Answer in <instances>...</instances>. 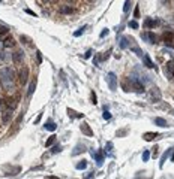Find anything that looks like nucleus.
Wrapping results in <instances>:
<instances>
[{
  "instance_id": "f257e3e1",
  "label": "nucleus",
  "mask_w": 174,
  "mask_h": 179,
  "mask_svg": "<svg viewBox=\"0 0 174 179\" xmlns=\"http://www.w3.org/2000/svg\"><path fill=\"white\" fill-rule=\"evenodd\" d=\"M0 85L3 90H11L15 85V72L12 67H5L0 69Z\"/></svg>"
},
{
  "instance_id": "f03ea898",
  "label": "nucleus",
  "mask_w": 174,
  "mask_h": 179,
  "mask_svg": "<svg viewBox=\"0 0 174 179\" xmlns=\"http://www.w3.org/2000/svg\"><path fill=\"white\" fill-rule=\"evenodd\" d=\"M29 75H30V70L27 66H21L20 72H18V82L20 85H26L27 81H29Z\"/></svg>"
},
{
  "instance_id": "7ed1b4c3",
  "label": "nucleus",
  "mask_w": 174,
  "mask_h": 179,
  "mask_svg": "<svg viewBox=\"0 0 174 179\" xmlns=\"http://www.w3.org/2000/svg\"><path fill=\"white\" fill-rule=\"evenodd\" d=\"M129 79V84H130V91H137V93H144V85L141 84V81L137 79V78L130 76L128 78Z\"/></svg>"
},
{
  "instance_id": "20e7f679",
  "label": "nucleus",
  "mask_w": 174,
  "mask_h": 179,
  "mask_svg": "<svg viewBox=\"0 0 174 179\" xmlns=\"http://www.w3.org/2000/svg\"><path fill=\"white\" fill-rule=\"evenodd\" d=\"M164 73L168 79H173L174 78V60H170L168 63H165L164 66Z\"/></svg>"
},
{
  "instance_id": "39448f33",
  "label": "nucleus",
  "mask_w": 174,
  "mask_h": 179,
  "mask_svg": "<svg viewBox=\"0 0 174 179\" xmlns=\"http://www.w3.org/2000/svg\"><path fill=\"white\" fill-rule=\"evenodd\" d=\"M107 84H108L111 91H116V90H117V76L114 75L113 72H110V73L107 75Z\"/></svg>"
},
{
  "instance_id": "423d86ee",
  "label": "nucleus",
  "mask_w": 174,
  "mask_h": 179,
  "mask_svg": "<svg viewBox=\"0 0 174 179\" xmlns=\"http://www.w3.org/2000/svg\"><path fill=\"white\" fill-rule=\"evenodd\" d=\"M59 12H60L62 15H72V14H75V8L68 5V3H65V5H62L60 8H59Z\"/></svg>"
},
{
  "instance_id": "0eeeda50",
  "label": "nucleus",
  "mask_w": 174,
  "mask_h": 179,
  "mask_svg": "<svg viewBox=\"0 0 174 179\" xmlns=\"http://www.w3.org/2000/svg\"><path fill=\"white\" fill-rule=\"evenodd\" d=\"M21 121H23V113L21 115H18V118L14 121V124H12V128L8 131V136H12V134H15L18 131V128H20V124H21Z\"/></svg>"
},
{
  "instance_id": "6e6552de",
  "label": "nucleus",
  "mask_w": 174,
  "mask_h": 179,
  "mask_svg": "<svg viewBox=\"0 0 174 179\" xmlns=\"http://www.w3.org/2000/svg\"><path fill=\"white\" fill-rule=\"evenodd\" d=\"M23 60H24V52L21 51V49L14 51V54H12V61H14L15 64H21Z\"/></svg>"
},
{
  "instance_id": "1a4fd4ad",
  "label": "nucleus",
  "mask_w": 174,
  "mask_h": 179,
  "mask_svg": "<svg viewBox=\"0 0 174 179\" xmlns=\"http://www.w3.org/2000/svg\"><path fill=\"white\" fill-rule=\"evenodd\" d=\"M143 39H144V40H147L149 43H158L156 34L152 33V32H146V33H143Z\"/></svg>"
},
{
  "instance_id": "9d476101",
  "label": "nucleus",
  "mask_w": 174,
  "mask_h": 179,
  "mask_svg": "<svg viewBox=\"0 0 174 179\" xmlns=\"http://www.w3.org/2000/svg\"><path fill=\"white\" fill-rule=\"evenodd\" d=\"M150 99H152V102H159L161 100V91H159L158 87H153L150 90Z\"/></svg>"
},
{
  "instance_id": "9b49d317",
  "label": "nucleus",
  "mask_w": 174,
  "mask_h": 179,
  "mask_svg": "<svg viewBox=\"0 0 174 179\" xmlns=\"http://www.w3.org/2000/svg\"><path fill=\"white\" fill-rule=\"evenodd\" d=\"M90 154H92V157L95 158L96 163H98L99 166L104 163V154L101 152V151H93V149H92V151H90Z\"/></svg>"
},
{
  "instance_id": "f8f14e48",
  "label": "nucleus",
  "mask_w": 174,
  "mask_h": 179,
  "mask_svg": "<svg viewBox=\"0 0 174 179\" xmlns=\"http://www.w3.org/2000/svg\"><path fill=\"white\" fill-rule=\"evenodd\" d=\"M130 42H134V39H132V37L123 36L122 39H120V42H119V45H120V48H122V49H126V48H129Z\"/></svg>"
},
{
  "instance_id": "ddd939ff",
  "label": "nucleus",
  "mask_w": 174,
  "mask_h": 179,
  "mask_svg": "<svg viewBox=\"0 0 174 179\" xmlns=\"http://www.w3.org/2000/svg\"><path fill=\"white\" fill-rule=\"evenodd\" d=\"M80 128H81V133H84L86 136H93V130L90 128V126L87 122H81Z\"/></svg>"
},
{
  "instance_id": "4468645a",
  "label": "nucleus",
  "mask_w": 174,
  "mask_h": 179,
  "mask_svg": "<svg viewBox=\"0 0 174 179\" xmlns=\"http://www.w3.org/2000/svg\"><path fill=\"white\" fill-rule=\"evenodd\" d=\"M6 106H8V109L14 111V109L18 106L17 99H14V97H9V99H6Z\"/></svg>"
},
{
  "instance_id": "2eb2a0df",
  "label": "nucleus",
  "mask_w": 174,
  "mask_h": 179,
  "mask_svg": "<svg viewBox=\"0 0 174 179\" xmlns=\"http://www.w3.org/2000/svg\"><path fill=\"white\" fill-rule=\"evenodd\" d=\"M3 46L5 48H14L15 46V39L12 36H8L5 40H3Z\"/></svg>"
},
{
  "instance_id": "dca6fc26",
  "label": "nucleus",
  "mask_w": 174,
  "mask_h": 179,
  "mask_svg": "<svg viewBox=\"0 0 174 179\" xmlns=\"http://www.w3.org/2000/svg\"><path fill=\"white\" fill-rule=\"evenodd\" d=\"M11 119H12V111H11V109H6V111H3V115H2V121H3L5 124H8Z\"/></svg>"
},
{
  "instance_id": "f3484780",
  "label": "nucleus",
  "mask_w": 174,
  "mask_h": 179,
  "mask_svg": "<svg viewBox=\"0 0 174 179\" xmlns=\"http://www.w3.org/2000/svg\"><path fill=\"white\" fill-rule=\"evenodd\" d=\"M36 84H38V79H36V78H33V81L30 82V85H29V90H27V96H29V97H32V94L35 93Z\"/></svg>"
},
{
  "instance_id": "a211bd4d",
  "label": "nucleus",
  "mask_w": 174,
  "mask_h": 179,
  "mask_svg": "<svg viewBox=\"0 0 174 179\" xmlns=\"http://www.w3.org/2000/svg\"><path fill=\"white\" fill-rule=\"evenodd\" d=\"M20 172H21V167H20V166H15V167H12L11 170L6 172L5 176H15V175H18Z\"/></svg>"
},
{
  "instance_id": "6ab92c4d",
  "label": "nucleus",
  "mask_w": 174,
  "mask_h": 179,
  "mask_svg": "<svg viewBox=\"0 0 174 179\" xmlns=\"http://www.w3.org/2000/svg\"><path fill=\"white\" fill-rule=\"evenodd\" d=\"M68 115H69L71 118H83L84 115L83 113H80V112H77V111H74V109H71V108H68Z\"/></svg>"
},
{
  "instance_id": "aec40b11",
  "label": "nucleus",
  "mask_w": 174,
  "mask_h": 179,
  "mask_svg": "<svg viewBox=\"0 0 174 179\" xmlns=\"http://www.w3.org/2000/svg\"><path fill=\"white\" fill-rule=\"evenodd\" d=\"M143 60H144V66L147 69H153V61L150 60V57H149L147 54H144L143 55Z\"/></svg>"
},
{
  "instance_id": "412c9836",
  "label": "nucleus",
  "mask_w": 174,
  "mask_h": 179,
  "mask_svg": "<svg viewBox=\"0 0 174 179\" xmlns=\"http://www.w3.org/2000/svg\"><path fill=\"white\" fill-rule=\"evenodd\" d=\"M56 128H57V124L54 121H51V119L45 124V130H48V131H56Z\"/></svg>"
},
{
  "instance_id": "4be33fe9",
  "label": "nucleus",
  "mask_w": 174,
  "mask_h": 179,
  "mask_svg": "<svg viewBox=\"0 0 174 179\" xmlns=\"http://www.w3.org/2000/svg\"><path fill=\"white\" fill-rule=\"evenodd\" d=\"M0 60L2 61H9V60H12V54H9L8 51H2L0 52Z\"/></svg>"
},
{
  "instance_id": "5701e85b",
  "label": "nucleus",
  "mask_w": 174,
  "mask_h": 179,
  "mask_svg": "<svg viewBox=\"0 0 174 179\" xmlns=\"http://www.w3.org/2000/svg\"><path fill=\"white\" fill-rule=\"evenodd\" d=\"M84 151H86V146L83 145V143H81V145H77L74 148V151H72V155H78L80 152H84Z\"/></svg>"
},
{
  "instance_id": "b1692460",
  "label": "nucleus",
  "mask_w": 174,
  "mask_h": 179,
  "mask_svg": "<svg viewBox=\"0 0 174 179\" xmlns=\"http://www.w3.org/2000/svg\"><path fill=\"white\" fill-rule=\"evenodd\" d=\"M122 88H123V91H126V93L130 91V84H129V79H128V78L122 81Z\"/></svg>"
},
{
  "instance_id": "393cba45",
  "label": "nucleus",
  "mask_w": 174,
  "mask_h": 179,
  "mask_svg": "<svg viewBox=\"0 0 174 179\" xmlns=\"http://www.w3.org/2000/svg\"><path fill=\"white\" fill-rule=\"evenodd\" d=\"M144 140H147V142H150V140H153V139H156L158 137V133H144Z\"/></svg>"
},
{
  "instance_id": "a878e982",
  "label": "nucleus",
  "mask_w": 174,
  "mask_h": 179,
  "mask_svg": "<svg viewBox=\"0 0 174 179\" xmlns=\"http://www.w3.org/2000/svg\"><path fill=\"white\" fill-rule=\"evenodd\" d=\"M156 24H158L156 21H153V19H150V18H147V19L144 21V27H146V28H152V27H155Z\"/></svg>"
},
{
  "instance_id": "bb28decb",
  "label": "nucleus",
  "mask_w": 174,
  "mask_h": 179,
  "mask_svg": "<svg viewBox=\"0 0 174 179\" xmlns=\"http://www.w3.org/2000/svg\"><path fill=\"white\" fill-rule=\"evenodd\" d=\"M155 124H156V126H159V127H167V121L164 118H159V117H158V118H155Z\"/></svg>"
},
{
  "instance_id": "cd10ccee",
  "label": "nucleus",
  "mask_w": 174,
  "mask_h": 179,
  "mask_svg": "<svg viewBox=\"0 0 174 179\" xmlns=\"http://www.w3.org/2000/svg\"><path fill=\"white\" fill-rule=\"evenodd\" d=\"M56 139H57V137L54 136V134H53V136H50L48 139H47V142H45V146H47V148H48V146H51L53 143L56 142Z\"/></svg>"
},
{
  "instance_id": "c85d7f7f",
  "label": "nucleus",
  "mask_w": 174,
  "mask_h": 179,
  "mask_svg": "<svg viewBox=\"0 0 174 179\" xmlns=\"http://www.w3.org/2000/svg\"><path fill=\"white\" fill-rule=\"evenodd\" d=\"M86 167H87V161H86V160H81L80 163H77V169H78V170H84Z\"/></svg>"
},
{
  "instance_id": "c756f323",
  "label": "nucleus",
  "mask_w": 174,
  "mask_h": 179,
  "mask_svg": "<svg viewBox=\"0 0 174 179\" xmlns=\"http://www.w3.org/2000/svg\"><path fill=\"white\" fill-rule=\"evenodd\" d=\"M86 28H87V26H83L81 28H78V30H77V32L74 33V36H75V37H78V36H81V34L84 33V30H86Z\"/></svg>"
},
{
  "instance_id": "7c9ffc66",
  "label": "nucleus",
  "mask_w": 174,
  "mask_h": 179,
  "mask_svg": "<svg viewBox=\"0 0 174 179\" xmlns=\"http://www.w3.org/2000/svg\"><path fill=\"white\" fill-rule=\"evenodd\" d=\"M149 158H150V151L146 149V151L143 152V161H149Z\"/></svg>"
},
{
  "instance_id": "2f4dec72",
  "label": "nucleus",
  "mask_w": 174,
  "mask_h": 179,
  "mask_svg": "<svg viewBox=\"0 0 174 179\" xmlns=\"http://www.w3.org/2000/svg\"><path fill=\"white\" fill-rule=\"evenodd\" d=\"M9 32V28L6 26H3V24H0V36L2 34H5V33H8Z\"/></svg>"
},
{
  "instance_id": "473e14b6",
  "label": "nucleus",
  "mask_w": 174,
  "mask_h": 179,
  "mask_svg": "<svg viewBox=\"0 0 174 179\" xmlns=\"http://www.w3.org/2000/svg\"><path fill=\"white\" fill-rule=\"evenodd\" d=\"M102 117H104V119H107V121H108V119L111 118V113H110V111H108V109H104V113H102Z\"/></svg>"
},
{
  "instance_id": "72a5a7b5",
  "label": "nucleus",
  "mask_w": 174,
  "mask_h": 179,
  "mask_svg": "<svg viewBox=\"0 0 174 179\" xmlns=\"http://www.w3.org/2000/svg\"><path fill=\"white\" fill-rule=\"evenodd\" d=\"M101 61H102V60H101V54H96V55H95V60H93V64H95V66H98Z\"/></svg>"
},
{
  "instance_id": "f704fd0d",
  "label": "nucleus",
  "mask_w": 174,
  "mask_h": 179,
  "mask_svg": "<svg viewBox=\"0 0 174 179\" xmlns=\"http://www.w3.org/2000/svg\"><path fill=\"white\" fill-rule=\"evenodd\" d=\"M20 39H21V40H23L24 43H27V45H29V43L32 42V40H30V39H29L27 36H24V34H21V36H20Z\"/></svg>"
},
{
  "instance_id": "c9c22d12",
  "label": "nucleus",
  "mask_w": 174,
  "mask_h": 179,
  "mask_svg": "<svg viewBox=\"0 0 174 179\" xmlns=\"http://www.w3.org/2000/svg\"><path fill=\"white\" fill-rule=\"evenodd\" d=\"M60 151H62L60 145H56V146H53V149H51V152H53V154H56V152H60Z\"/></svg>"
},
{
  "instance_id": "e433bc0d",
  "label": "nucleus",
  "mask_w": 174,
  "mask_h": 179,
  "mask_svg": "<svg viewBox=\"0 0 174 179\" xmlns=\"http://www.w3.org/2000/svg\"><path fill=\"white\" fill-rule=\"evenodd\" d=\"M132 51L137 52V55H140V57H141V55H144V54H143V51H141L140 48H137V46H134V48H132Z\"/></svg>"
},
{
  "instance_id": "4c0bfd02",
  "label": "nucleus",
  "mask_w": 174,
  "mask_h": 179,
  "mask_svg": "<svg viewBox=\"0 0 174 179\" xmlns=\"http://www.w3.org/2000/svg\"><path fill=\"white\" fill-rule=\"evenodd\" d=\"M130 8V2H125V6H123V12H128Z\"/></svg>"
},
{
  "instance_id": "58836bf2",
  "label": "nucleus",
  "mask_w": 174,
  "mask_h": 179,
  "mask_svg": "<svg viewBox=\"0 0 174 179\" xmlns=\"http://www.w3.org/2000/svg\"><path fill=\"white\" fill-rule=\"evenodd\" d=\"M36 57H38V63L41 64L42 63V54H41V51H36Z\"/></svg>"
},
{
  "instance_id": "ea45409f",
  "label": "nucleus",
  "mask_w": 174,
  "mask_h": 179,
  "mask_svg": "<svg viewBox=\"0 0 174 179\" xmlns=\"http://www.w3.org/2000/svg\"><path fill=\"white\" fill-rule=\"evenodd\" d=\"M129 27H130V28H138V23H137V21H130Z\"/></svg>"
},
{
  "instance_id": "a19ab883",
  "label": "nucleus",
  "mask_w": 174,
  "mask_h": 179,
  "mask_svg": "<svg viewBox=\"0 0 174 179\" xmlns=\"http://www.w3.org/2000/svg\"><path fill=\"white\" fill-rule=\"evenodd\" d=\"M90 97H92V103H93V104H96V93L95 91H92V94H90Z\"/></svg>"
},
{
  "instance_id": "79ce46f5",
  "label": "nucleus",
  "mask_w": 174,
  "mask_h": 179,
  "mask_svg": "<svg viewBox=\"0 0 174 179\" xmlns=\"http://www.w3.org/2000/svg\"><path fill=\"white\" fill-rule=\"evenodd\" d=\"M111 149H113V143H111V142H108V143H107V152L111 154Z\"/></svg>"
},
{
  "instance_id": "37998d69",
  "label": "nucleus",
  "mask_w": 174,
  "mask_h": 179,
  "mask_svg": "<svg viewBox=\"0 0 174 179\" xmlns=\"http://www.w3.org/2000/svg\"><path fill=\"white\" fill-rule=\"evenodd\" d=\"M134 17L135 18H140V8L135 6V11H134Z\"/></svg>"
},
{
  "instance_id": "c03bdc74",
  "label": "nucleus",
  "mask_w": 174,
  "mask_h": 179,
  "mask_svg": "<svg viewBox=\"0 0 174 179\" xmlns=\"http://www.w3.org/2000/svg\"><path fill=\"white\" fill-rule=\"evenodd\" d=\"M92 54H93V51H92V49H89V51L84 54V58H90V57H92Z\"/></svg>"
},
{
  "instance_id": "a18cd8bd",
  "label": "nucleus",
  "mask_w": 174,
  "mask_h": 179,
  "mask_svg": "<svg viewBox=\"0 0 174 179\" xmlns=\"http://www.w3.org/2000/svg\"><path fill=\"white\" fill-rule=\"evenodd\" d=\"M107 34H108V28H104V30L101 32V37H105Z\"/></svg>"
},
{
  "instance_id": "49530a36",
  "label": "nucleus",
  "mask_w": 174,
  "mask_h": 179,
  "mask_svg": "<svg viewBox=\"0 0 174 179\" xmlns=\"http://www.w3.org/2000/svg\"><path fill=\"white\" fill-rule=\"evenodd\" d=\"M26 12L29 14V15H32V17H36V14L33 12V11H32V9H26Z\"/></svg>"
},
{
  "instance_id": "de8ad7c7",
  "label": "nucleus",
  "mask_w": 174,
  "mask_h": 179,
  "mask_svg": "<svg viewBox=\"0 0 174 179\" xmlns=\"http://www.w3.org/2000/svg\"><path fill=\"white\" fill-rule=\"evenodd\" d=\"M158 149H159L158 146H155V148H153V158H155V157H158Z\"/></svg>"
},
{
  "instance_id": "09e8293b",
  "label": "nucleus",
  "mask_w": 174,
  "mask_h": 179,
  "mask_svg": "<svg viewBox=\"0 0 174 179\" xmlns=\"http://www.w3.org/2000/svg\"><path fill=\"white\" fill-rule=\"evenodd\" d=\"M41 118H42V113H39V115H38V118L35 119V124H39V121H41Z\"/></svg>"
},
{
  "instance_id": "8fccbe9b",
  "label": "nucleus",
  "mask_w": 174,
  "mask_h": 179,
  "mask_svg": "<svg viewBox=\"0 0 174 179\" xmlns=\"http://www.w3.org/2000/svg\"><path fill=\"white\" fill-rule=\"evenodd\" d=\"M86 179H93V172H90V173L86 176Z\"/></svg>"
},
{
  "instance_id": "3c124183",
  "label": "nucleus",
  "mask_w": 174,
  "mask_h": 179,
  "mask_svg": "<svg viewBox=\"0 0 174 179\" xmlns=\"http://www.w3.org/2000/svg\"><path fill=\"white\" fill-rule=\"evenodd\" d=\"M2 48H5L3 46V40H0V52H2Z\"/></svg>"
},
{
  "instance_id": "603ef678",
  "label": "nucleus",
  "mask_w": 174,
  "mask_h": 179,
  "mask_svg": "<svg viewBox=\"0 0 174 179\" xmlns=\"http://www.w3.org/2000/svg\"><path fill=\"white\" fill-rule=\"evenodd\" d=\"M3 109V100H0V111Z\"/></svg>"
},
{
  "instance_id": "864d4df0",
  "label": "nucleus",
  "mask_w": 174,
  "mask_h": 179,
  "mask_svg": "<svg viewBox=\"0 0 174 179\" xmlns=\"http://www.w3.org/2000/svg\"><path fill=\"white\" fill-rule=\"evenodd\" d=\"M48 179H59V178H56V176H50Z\"/></svg>"
},
{
  "instance_id": "5fc2aeb1",
  "label": "nucleus",
  "mask_w": 174,
  "mask_h": 179,
  "mask_svg": "<svg viewBox=\"0 0 174 179\" xmlns=\"http://www.w3.org/2000/svg\"><path fill=\"white\" fill-rule=\"evenodd\" d=\"M171 161H174V152H173V157H171Z\"/></svg>"
}]
</instances>
